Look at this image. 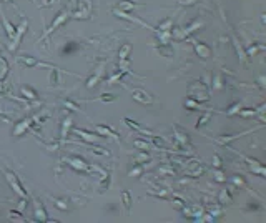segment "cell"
Here are the masks:
<instances>
[{
	"label": "cell",
	"instance_id": "obj_1",
	"mask_svg": "<svg viewBox=\"0 0 266 223\" xmlns=\"http://www.w3.org/2000/svg\"><path fill=\"white\" fill-rule=\"evenodd\" d=\"M133 97H135L136 100L143 102V103H150V102H152V98L148 97L146 93H145V92H140V90H135V92H133Z\"/></svg>",
	"mask_w": 266,
	"mask_h": 223
},
{
	"label": "cell",
	"instance_id": "obj_2",
	"mask_svg": "<svg viewBox=\"0 0 266 223\" xmlns=\"http://www.w3.org/2000/svg\"><path fill=\"white\" fill-rule=\"evenodd\" d=\"M122 200H123V205H125L127 211H130V208H131V195H130V192H123Z\"/></svg>",
	"mask_w": 266,
	"mask_h": 223
},
{
	"label": "cell",
	"instance_id": "obj_3",
	"mask_svg": "<svg viewBox=\"0 0 266 223\" xmlns=\"http://www.w3.org/2000/svg\"><path fill=\"white\" fill-rule=\"evenodd\" d=\"M221 202H223V203H224V202L228 203V202H230V195L224 193V192H221Z\"/></svg>",
	"mask_w": 266,
	"mask_h": 223
},
{
	"label": "cell",
	"instance_id": "obj_4",
	"mask_svg": "<svg viewBox=\"0 0 266 223\" xmlns=\"http://www.w3.org/2000/svg\"><path fill=\"white\" fill-rule=\"evenodd\" d=\"M208 118H210V115H205V117L201 118V122H198V125L196 126H200V125H203V123H206L208 122Z\"/></svg>",
	"mask_w": 266,
	"mask_h": 223
}]
</instances>
